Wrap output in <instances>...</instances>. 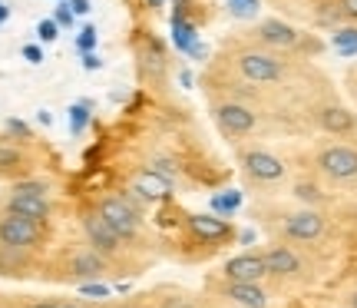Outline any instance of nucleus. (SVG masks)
Listing matches in <instances>:
<instances>
[{
    "instance_id": "nucleus-1",
    "label": "nucleus",
    "mask_w": 357,
    "mask_h": 308,
    "mask_svg": "<svg viewBox=\"0 0 357 308\" xmlns=\"http://www.w3.org/2000/svg\"><path fill=\"white\" fill-rule=\"evenodd\" d=\"M43 242V226L20 212H3L0 216V249H37Z\"/></svg>"
},
{
    "instance_id": "nucleus-2",
    "label": "nucleus",
    "mask_w": 357,
    "mask_h": 308,
    "mask_svg": "<svg viewBox=\"0 0 357 308\" xmlns=\"http://www.w3.org/2000/svg\"><path fill=\"white\" fill-rule=\"evenodd\" d=\"M96 209H100V216L113 226L119 235H123V242H132V239H139L142 232V212H136L132 205L123 199V196H102L100 203H96Z\"/></svg>"
},
{
    "instance_id": "nucleus-3",
    "label": "nucleus",
    "mask_w": 357,
    "mask_h": 308,
    "mask_svg": "<svg viewBox=\"0 0 357 308\" xmlns=\"http://www.w3.org/2000/svg\"><path fill=\"white\" fill-rule=\"evenodd\" d=\"M235 66H238V73H242L248 83H258V87L278 83V80L284 77V64L268 50H242L238 60H235Z\"/></svg>"
},
{
    "instance_id": "nucleus-4",
    "label": "nucleus",
    "mask_w": 357,
    "mask_h": 308,
    "mask_svg": "<svg viewBox=\"0 0 357 308\" xmlns=\"http://www.w3.org/2000/svg\"><path fill=\"white\" fill-rule=\"evenodd\" d=\"M212 119H215V126L225 133V136H231V140H238V136H248L252 129H255L258 116L252 106H245V103H215L212 106Z\"/></svg>"
},
{
    "instance_id": "nucleus-5",
    "label": "nucleus",
    "mask_w": 357,
    "mask_h": 308,
    "mask_svg": "<svg viewBox=\"0 0 357 308\" xmlns=\"http://www.w3.org/2000/svg\"><path fill=\"white\" fill-rule=\"evenodd\" d=\"M318 169L334 182H347L357 176V149L354 146H324L318 153Z\"/></svg>"
},
{
    "instance_id": "nucleus-6",
    "label": "nucleus",
    "mask_w": 357,
    "mask_h": 308,
    "mask_svg": "<svg viewBox=\"0 0 357 308\" xmlns=\"http://www.w3.org/2000/svg\"><path fill=\"white\" fill-rule=\"evenodd\" d=\"M83 232H86V242L93 245L96 252H102L106 258L116 256V252L123 249V235L100 216V209H86V212H83Z\"/></svg>"
},
{
    "instance_id": "nucleus-7",
    "label": "nucleus",
    "mask_w": 357,
    "mask_h": 308,
    "mask_svg": "<svg viewBox=\"0 0 357 308\" xmlns=\"http://www.w3.org/2000/svg\"><path fill=\"white\" fill-rule=\"evenodd\" d=\"M324 229H328L324 216H321L318 209H311V205L284 219V235L294 239V242H318L321 235H324Z\"/></svg>"
},
{
    "instance_id": "nucleus-8",
    "label": "nucleus",
    "mask_w": 357,
    "mask_h": 308,
    "mask_svg": "<svg viewBox=\"0 0 357 308\" xmlns=\"http://www.w3.org/2000/svg\"><path fill=\"white\" fill-rule=\"evenodd\" d=\"M242 166L258 182H278L284 176V163L275 153H268V149H248V153H242Z\"/></svg>"
},
{
    "instance_id": "nucleus-9",
    "label": "nucleus",
    "mask_w": 357,
    "mask_h": 308,
    "mask_svg": "<svg viewBox=\"0 0 357 308\" xmlns=\"http://www.w3.org/2000/svg\"><path fill=\"white\" fill-rule=\"evenodd\" d=\"M189 232L205 245H215V242H229L231 239V226L225 222V216H205V212H195V216L185 219Z\"/></svg>"
},
{
    "instance_id": "nucleus-10",
    "label": "nucleus",
    "mask_w": 357,
    "mask_h": 308,
    "mask_svg": "<svg viewBox=\"0 0 357 308\" xmlns=\"http://www.w3.org/2000/svg\"><path fill=\"white\" fill-rule=\"evenodd\" d=\"M222 272H225L229 282H261L268 275V265L261 252H242V256L229 258Z\"/></svg>"
},
{
    "instance_id": "nucleus-11",
    "label": "nucleus",
    "mask_w": 357,
    "mask_h": 308,
    "mask_svg": "<svg viewBox=\"0 0 357 308\" xmlns=\"http://www.w3.org/2000/svg\"><path fill=\"white\" fill-rule=\"evenodd\" d=\"M7 209L33 219L40 226H47V222H50V212H53L50 196H33V193H20V189H10V193H7Z\"/></svg>"
},
{
    "instance_id": "nucleus-12",
    "label": "nucleus",
    "mask_w": 357,
    "mask_h": 308,
    "mask_svg": "<svg viewBox=\"0 0 357 308\" xmlns=\"http://www.w3.org/2000/svg\"><path fill=\"white\" fill-rule=\"evenodd\" d=\"M261 256H265L268 275H275V279H294L298 272L305 269V265H301V256L294 252L291 245H271Z\"/></svg>"
},
{
    "instance_id": "nucleus-13",
    "label": "nucleus",
    "mask_w": 357,
    "mask_h": 308,
    "mask_svg": "<svg viewBox=\"0 0 357 308\" xmlns=\"http://www.w3.org/2000/svg\"><path fill=\"white\" fill-rule=\"evenodd\" d=\"M70 275L77 279V282H100L102 275H106V256L102 252H96V249H83V252H77V256L70 258Z\"/></svg>"
},
{
    "instance_id": "nucleus-14",
    "label": "nucleus",
    "mask_w": 357,
    "mask_h": 308,
    "mask_svg": "<svg viewBox=\"0 0 357 308\" xmlns=\"http://www.w3.org/2000/svg\"><path fill=\"white\" fill-rule=\"evenodd\" d=\"M258 40L265 43V47H278V50H291L301 43V34L294 30L291 24H284V20H275V17H268L258 24Z\"/></svg>"
},
{
    "instance_id": "nucleus-15",
    "label": "nucleus",
    "mask_w": 357,
    "mask_h": 308,
    "mask_svg": "<svg viewBox=\"0 0 357 308\" xmlns=\"http://www.w3.org/2000/svg\"><path fill=\"white\" fill-rule=\"evenodd\" d=\"M132 186H136L149 203H166L169 196H172V189H176V182L166 179V176H159V173H153L149 166L139 169V173L132 176Z\"/></svg>"
},
{
    "instance_id": "nucleus-16",
    "label": "nucleus",
    "mask_w": 357,
    "mask_h": 308,
    "mask_svg": "<svg viewBox=\"0 0 357 308\" xmlns=\"http://www.w3.org/2000/svg\"><path fill=\"white\" fill-rule=\"evenodd\" d=\"M318 126L331 136H347L357 129V116L347 106H321L318 110Z\"/></svg>"
},
{
    "instance_id": "nucleus-17",
    "label": "nucleus",
    "mask_w": 357,
    "mask_h": 308,
    "mask_svg": "<svg viewBox=\"0 0 357 308\" xmlns=\"http://www.w3.org/2000/svg\"><path fill=\"white\" fill-rule=\"evenodd\" d=\"M222 295L238 308H268V292L261 288V282H229Z\"/></svg>"
},
{
    "instance_id": "nucleus-18",
    "label": "nucleus",
    "mask_w": 357,
    "mask_h": 308,
    "mask_svg": "<svg viewBox=\"0 0 357 308\" xmlns=\"http://www.w3.org/2000/svg\"><path fill=\"white\" fill-rule=\"evenodd\" d=\"M172 40H176L178 50L189 53L192 47L199 43V34H195V27H192L185 17H176V20H172Z\"/></svg>"
},
{
    "instance_id": "nucleus-19",
    "label": "nucleus",
    "mask_w": 357,
    "mask_h": 308,
    "mask_svg": "<svg viewBox=\"0 0 357 308\" xmlns=\"http://www.w3.org/2000/svg\"><path fill=\"white\" fill-rule=\"evenodd\" d=\"M66 113H70V133H73V136H83V133H86V126H89V119H93V103H89V100L73 103Z\"/></svg>"
},
{
    "instance_id": "nucleus-20",
    "label": "nucleus",
    "mask_w": 357,
    "mask_h": 308,
    "mask_svg": "<svg viewBox=\"0 0 357 308\" xmlns=\"http://www.w3.org/2000/svg\"><path fill=\"white\" fill-rule=\"evenodd\" d=\"M26 163V156L20 146H13L10 140H0V173H17Z\"/></svg>"
},
{
    "instance_id": "nucleus-21",
    "label": "nucleus",
    "mask_w": 357,
    "mask_h": 308,
    "mask_svg": "<svg viewBox=\"0 0 357 308\" xmlns=\"http://www.w3.org/2000/svg\"><path fill=\"white\" fill-rule=\"evenodd\" d=\"M334 47H337V53H344V57H354L357 53V27L334 30Z\"/></svg>"
},
{
    "instance_id": "nucleus-22",
    "label": "nucleus",
    "mask_w": 357,
    "mask_h": 308,
    "mask_svg": "<svg viewBox=\"0 0 357 308\" xmlns=\"http://www.w3.org/2000/svg\"><path fill=\"white\" fill-rule=\"evenodd\" d=\"M238 205H242V193L229 189V193H222V196H215V199H212V212H215V216H231Z\"/></svg>"
},
{
    "instance_id": "nucleus-23",
    "label": "nucleus",
    "mask_w": 357,
    "mask_h": 308,
    "mask_svg": "<svg viewBox=\"0 0 357 308\" xmlns=\"http://www.w3.org/2000/svg\"><path fill=\"white\" fill-rule=\"evenodd\" d=\"M294 196H298L301 203H307V205H321V203H324V196H321V189L314 186V182H298V186H294Z\"/></svg>"
},
{
    "instance_id": "nucleus-24",
    "label": "nucleus",
    "mask_w": 357,
    "mask_h": 308,
    "mask_svg": "<svg viewBox=\"0 0 357 308\" xmlns=\"http://www.w3.org/2000/svg\"><path fill=\"white\" fill-rule=\"evenodd\" d=\"M96 43H100V30H96L93 24H86L83 30H79V37H77V50L89 53V50H96Z\"/></svg>"
},
{
    "instance_id": "nucleus-25",
    "label": "nucleus",
    "mask_w": 357,
    "mask_h": 308,
    "mask_svg": "<svg viewBox=\"0 0 357 308\" xmlns=\"http://www.w3.org/2000/svg\"><path fill=\"white\" fill-rule=\"evenodd\" d=\"M149 169L159 173V176H166V179H172V182H176V176H178V166L172 159H166V156H153V159H149Z\"/></svg>"
},
{
    "instance_id": "nucleus-26",
    "label": "nucleus",
    "mask_w": 357,
    "mask_h": 308,
    "mask_svg": "<svg viewBox=\"0 0 357 308\" xmlns=\"http://www.w3.org/2000/svg\"><path fill=\"white\" fill-rule=\"evenodd\" d=\"M3 129H7V136H17V140H33V129H30V123L17 119V116H10V119L3 123Z\"/></svg>"
},
{
    "instance_id": "nucleus-27",
    "label": "nucleus",
    "mask_w": 357,
    "mask_h": 308,
    "mask_svg": "<svg viewBox=\"0 0 357 308\" xmlns=\"http://www.w3.org/2000/svg\"><path fill=\"white\" fill-rule=\"evenodd\" d=\"M10 189H20V193H33V196H50V186L43 179H20L13 182Z\"/></svg>"
},
{
    "instance_id": "nucleus-28",
    "label": "nucleus",
    "mask_w": 357,
    "mask_h": 308,
    "mask_svg": "<svg viewBox=\"0 0 357 308\" xmlns=\"http://www.w3.org/2000/svg\"><path fill=\"white\" fill-rule=\"evenodd\" d=\"M37 37L43 40V43H53V40L60 37V24H56L53 17H47V20H40V24H37Z\"/></svg>"
},
{
    "instance_id": "nucleus-29",
    "label": "nucleus",
    "mask_w": 357,
    "mask_h": 308,
    "mask_svg": "<svg viewBox=\"0 0 357 308\" xmlns=\"http://www.w3.org/2000/svg\"><path fill=\"white\" fill-rule=\"evenodd\" d=\"M79 295H89V298H109L113 288L102 282H79Z\"/></svg>"
},
{
    "instance_id": "nucleus-30",
    "label": "nucleus",
    "mask_w": 357,
    "mask_h": 308,
    "mask_svg": "<svg viewBox=\"0 0 357 308\" xmlns=\"http://www.w3.org/2000/svg\"><path fill=\"white\" fill-rule=\"evenodd\" d=\"M229 7L235 17H255L258 13V0H229Z\"/></svg>"
},
{
    "instance_id": "nucleus-31",
    "label": "nucleus",
    "mask_w": 357,
    "mask_h": 308,
    "mask_svg": "<svg viewBox=\"0 0 357 308\" xmlns=\"http://www.w3.org/2000/svg\"><path fill=\"white\" fill-rule=\"evenodd\" d=\"M73 17H77V13H73V7H70V3H60V7H56V13H53V20H56V24H60V30H66V27H73Z\"/></svg>"
},
{
    "instance_id": "nucleus-32",
    "label": "nucleus",
    "mask_w": 357,
    "mask_h": 308,
    "mask_svg": "<svg viewBox=\"0 0 357 308\" xmlns=\"http://www.w3.org/2000/svg\"><path fill=\"white\" fill-rule=\"evenodd\" d=\"M159 308H199L192 298H185V295H169V298H162L159 302Z\"/></svg>"
},
{
    "instance_id": "nucleus-33",
    "label": "nucleus",
    "mask_w": 357,
    "mask_h": 308,
    "mask_svg": "<svg viewBox=\"0 0 357 308\" xmlns=\"http://www.w3.org/2000/svg\"><path fill=\"white\" fill-rule=\"evenodd\" d=\"M20 53H24L26 64H43V47H40V43H26Z\"/></svg>"
},
{
    "instance_id": "nucleus-34",
    "label": "nucleus",
    "mask_w": 357,
    "mask_h": 308,
    "mask_svg": "<svg viewBox=\"0 0 357 308\" xmlns=\"http://www.w3.org/2000/svg\"><path fill=\"white\" fill-rule=\"evenodd\" d=\"M337 13L357 24V0H341V3H337Z\"/></svg>"
},
{
    "instance_id": "nucleus-35",
    "label": "nucleus",
    "mask_w": 357,
    "mask_h": 308,
    "mask_svg": "<svg viewBox=\"0 0 357 308\" xmlns=\"http://www.w3.org/2000/svg\"><path fill=\"white\" fill-rule=\"evenodd\" d=\"M66 3L73 7V13H77V17H86V13L93 10V3H89V0H66Z\"/></svg>"
},
{
    "instance_id": "nucleus-36",
    "label": "nucleus",
    "mask_w": 357,
    "mask_h": 308,
    "mask_svg": "<svg viewBox=\"0 0 357 308\" xmlns=\"http://www.w3.org/2000/svg\"><path fill=\"white\" fill-rule=\"evenodd\" d=\"M83 66H86V70H100V66H102V60H100V53H96V50H89V53H83Z\"/></svg>"
},
{
    "instance_id": "nucleus-37",
    "label": "nucleus",
    "mask_w": 357,
    "mask_h": 308,
    "mask_svg": "<svg viewBox=\"0 0 357 308\" xmlns=\"http://www.w3.org/2000/svg\"><path fill=\"white\" fill-rule=\"evenodd\" d=\"M37 119H40V123H43V126H50V123H53V113H50V110H40V113H37Z\"/></svg>"
},
{
    "instance_id": "nucleus-38",
    "label": "nucleus",
    "mask_w": 357,
    "mask_h": 308,
    "mask_svg": "<svg viewBox=\"0 0 357 308\" xmlns=\"http://www.w3.org/2000/svg\"><path fill=\"white\" fill-rule=\"evenodd\" d=\"M7 17H10V7H7V3H3V0H0V24H3V20H7Z\"/></svg>"
},
{
    "instance_id": "nucleus-39",
    "label": "nucleus",
    "mask_w": 357,
    "mask_h": 308,
    "mask_svg": "<svg viewBox=\"0 0 357 308\" xmlns=\"http://www.w3.org/2000/svg\"><path fill=\"white\" fill-rule=\"evenodd\" d=\"M30 308H60V305H56V302H33Z\"/></svg>"
},
{
    "instance_id": "nucleus-40",
    "label": "nucleus",
    "mask_w": 357,
    "mask_h": 308,
    "mask_svg": "<svg viewBox=\"0 0 357 308\" xmlns=\"http://www.w3.org/2000/svg\"><path fill=\"white\" fill-rule=\"evenodd\" d=\"M351 308H357V292H354V295H351Z\"/></svg>"
},
{
    "instance_id": "nucleus-41",
    "label": "nucleus",
    "mask_w": 357,
    "mask_h": 308,
    "mask_svg": "<svg viewBox=\"0 0 357 308\" xmlns=\"http://www.w3.org/2000/svg\"><path fill=\"white\" fill-rule=\"evenodd\" d=\"M60 308H79V305H60Z\"/></svg>"
},
{
    "instance_id": "nucleus-42",
    "label": "nucleus",
    "mask_w": 357,
    "mask_h": 308,
    "mask_svg": "<svg viewBox=\"0 0 357 308\" xmlns=\"http://www.w3.org/2000/svg\"><path fill=\"white\" fill-rule=\"evenodd\" d=\"M347 308H351V305H347Z\"/></svg>"
}]
</instances>
